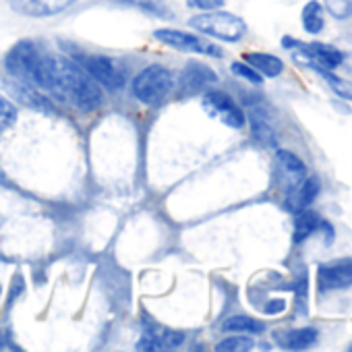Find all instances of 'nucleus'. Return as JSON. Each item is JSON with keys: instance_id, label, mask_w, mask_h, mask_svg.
I'll return each mask as SVG.
<instances>
[{"instance_id": "2", "label": "nucleus", "mask_w": 352, "mask_h": 352, "mask_svg": "<svg viewBox=\"0 0 352 352\" xmlns=\"http://www.w3.org/2000/svg\"><path fill=\"white\" fill-rule=\"evenodd\" d=\"M189 25L197 30L199 34H206L222 42H239L247 34V23L239 15H232L226 11H208V13L195 15L189 19Z\"/></svg>"}, {"instance_id": "18", "label": "nucleus", "mask_w": 352, "mask_h": 352, "mask_svg": "<svg viewBox=\"0 0 352 352\" xmlns=\"http://www.w3.org/2000/svg\"><path fill=\"white\" fill-rule=\"evenodd\" d=\"M319 224H321V218H319V214H317L315 210H309V208L300 210V212L296 214V220H294L292 241H294L296 245H300L302 241H307V239L319 228Z\"/></svg>"}, {"instance_id": "21", "label": "nucleus", "mask_w": 352, "mask_h": 352, "mask_svg": "<svg viewBox=\"0 0 352 352\" xmlns=\"http://www.w3.org/2000/svg\"><path fill=\"white\" fill-rule=\"evenodd\" d=\"M309 69H313L317 75H321V77L329 83V87L333 89V94H336L338 98H342V100H350V102H352V81L342 79V77H338V75H333L331 71L321 69V67H309Z\"/></svg>"}, {"instance_id": "13", "label": "nucleus", "mask_w": 352, "mask_h": 352, "mask_svg": "<svg viewBox=\"0 0 352 352\" xmlns=\"http://www.w3.org/2000/svg\"><path fill=\"white\" fill-rule=\"evenodd\" d=\"M319 338L315 327H296V329H276L274 340L284 350H305L313 346Z\"/></svg>"}, {"instance_id": "5", "label": "nucleus", "mask_w": 352, "mask_h": 352, "mask_svg": "<svg viewBox=\"0 0 352 352\" xmlns=\"http://www.w3.org/2000/svg\"><path fill=\"white\" fill-rule=\"evenodd\" d=\"M42 52L38 50V46L34 44V42H19V44H15L11 50H9V54H7V58H5V67H7V71L15 77V79H19V81H23V83H34V75H36V71H38V65H40V60H42Z\"/></svg>"}, {"instance_id": "23", "label": "nucleus", "mask_w": 352, "mask_h": 352, "mask_svg": "<svg viewBox=\"0 0 352 352\" xmlns=\"http://www.w3.org/2000/svg\"><path fill=\"white\" fill-rule=\"evenodd\" d=\"M253 340L249 336H232V338H226L222 340L216 350L220 352H247V350H253Z\"/></svg>"}, {"instance_id": "22", "label": "nucleus", "mask_w": 352, "mask_h": 352, "mask_svg": "<svg viewBox=\"0 0 352 352\" xmlns=\"http://www.w3.org/2000/svg\"><path fill=\"white\" fill-rule=\"evenodd\" d=\"M224 331H241V333H261L265 329V325L253 317H245V315H236L230 317L222 323Z\"/></svg>"}, {"instance_id": "17", "label": "nucleus", "mask_w": 352, "mask_h": 352, "mask_svg": "<svg viewBox=\"0 0 352 352\" xmlns=\"http://www.w3.org/2000/svg\"><path fill=\"white\" fill-rule=\"evenodd\" d=\"M245 60H247V65H251L259 75L270 77V79L282 75V71H284V63H282L278 56L267 54V52H249V54H245Z\"/></svg>"}, {"instance_id": "27", "label": "nucleus", "mask_w": 352, "mask_h": 352, "mask_svg": "<svg viewBox=\"0 0 352 352\" xmlns=\"http://www.w3.org/2000/svg\"><path fill=\"white\" fill-rule=\"evenodd\" d=\"M226 0H187V5L195 11H218L224 7Z\"/></svg>"}, {"instance_id": "1", "label": "nucleus", "mask_w": 352, "mask_h": 352, "mask_svg": "<svg viewBox=\"0 0 352 352\" xmlns=\"http://www.w3.org/2000/svg\"><path fill=\"white\" fill-rule=\"evenodd\" d=\"M32 85L71 102L81 112H94L102 104V87L85 69L63 56H42Z\"/></svg>"}, {"instance_id": "15", "label": "nucleus", "mask_w": 352, "mask_h": 352, "mask_svg": "<svg viewBox=\"0 0 352 352\" xmlns=\"http://www.w3.org/2000/svg\"><path fill=\"white\" fill-rule=\"evenodd\" d=\"M216 81H218L216 73L208 65H201V63H189L183 69V77H181V85L189 94H197Z\"/></svg>"}, {"instance_id": "19", "label": "nucleus", "mask_w": 352, "mask_h": 352, "mask_svg": "<svg viewBox=\"0 0 352 352\" xmlns=\"http://www.w3.org/2000/svg\"><path fill=\"white\" fill-rule=\"evenodd\" d=\"M300 19H302V28H305V32H307V34L317 36V34H321V32H323L325 17H323V7L317 3V0H311V3H307V5H305Z\"/></svg>"}, {"instance_id": "29", "label": "nucleus", "mask_w": 352, "mask_h": 352, "mask_svg": "<svg viewBox=\"0 0 352 352\" xmlns=\"http://www.w3.org/2000/svg\"><path fill=\"white\" fill-rule=\"evenodd\" d=\"M0 346H3V336H0Z\"/></svg>"}, {"instance_id": "12", "label": "nucleus", "mask_w": 352, "mask_h": 352, "mask_svg": "<svg viewBox=\"0 0 352 352\" xmlns=\"http://www.w3.org/2000/svg\"><path fill=\"white\" fill-rule=\"evenodd\" d=\"M183 342H185V333L153 325L145 331V336L137 344V350H172L179 348Z\"/></svg>"}, {"instance_id": "28", "label": "nucleus", "mask_w": 352, "mask_h": 352, "mask_svg": "<svg viewBox=\"0 0 352 352\" xmlns=\"http://www.w3.org/2000/svg\"><path fill=\"white\" fill-rule=\"evenodd\" d=\"M286 309V300H282V298H278V300H270L267 305H265V313L267 315H276V313H282Z\"/></svg>"}, {"instance_id": "26", "label": "nucleus", "mask_w": 352, "mask_h": 352, "mask_svg": "<svg viewBox=\"0 0 352 352\" xmlns=\"http://www.w3.org/2000/svg\"><path fill=\"white\" fill-rule=\"evenodd\" d=\"M230 71H232L236 77H241V79H245V81H251V83H255V85H261V83H263V77H261L251 65H247V63H232V65H230Z\"/></svg>"}, {"instance_id": "16", "label": "nucleus", "mask_w": 352, "mask_h": 352, "mask_svg": "<svg viewBox=\"0 0 352 352\" xmlns=\"http://www.w3.org/2000/svg\"><path fill=\"white\" fill-rule=\"evenodd\" d=\"M9 91H11L23 106H28V108L42 110V112H52V110H54V108H52V102H50L44 94H38L36 87L30 85V83H23V81L11 83V85H9Z\"/></svg>"}, {"instance_id": "25", "label": "nucleus", "mask_w": 352, "mask_h": 352, "mask_svg": "<svg viewBox=\"0 0 352 352\" xmlns=\"http://www.w3.org/2000/svg\"><path fill=\"white\" fill-rule=\"evenodd\" d=\"M325 11L333 19H350L352 17V0H323Z\"/></svg>"}, {"instance_id": "8", "label": "nucleus", "mask_w": 352, "mask_h": 352, "mask_svg": "<svg viewBox=\"0 0 352 352\" xmlns=\"http://www.w3.org/2000/svg\"><path fill=\"white\" fill-rule=\"evenodd\" d=\"M204 108L210 116L222 120L230 129H243L245 126V114L239 108V104L224 91H208L204 96Z\"/></svg>"}, {"instance_id": "14", "label": "nucleus", "mask_w": 352, "mask_h": 352, "mask_svg": "<svg viewBox=\"0 0 352 352\" xmlns=\"http://www.w3.org/2000/svg\"><path fill=\"white\" fill-rule=\"evenodd\" d=\"M276 162H278V170L284 174V181H286L288 191H290V189H294L298 183H302V181H305L307 168H305L302 160H300L296 153H292V151H288V149H278V153H276Z\"/></svg>"}, {"instance_id": "11", "label": "nucleus", "mask_w": 352, "mask_h": 352, "mask_svg": "<svg viewBox=\"0 0 352 352\" xmlns=\"http://www.w3.org/2000/svg\"><path fill=\"white\" fill-rule=\"evenodd\" d=\"M319 193H321L319 176H305L302 183H298L294 189L288 191V195L284 199V210L290 214H298L300 210L309 208L317 199Z\"/></svg>"}, {"instance_id": "9", "label": "nucleus", "mask_w": 352, "mask_h": 352, "mask_svg": "<svg viewBox=\"0 0 352 352\" xmlns=\"http://www.w3.org/2000/svg\"><path fill=\"white\" fill-rule=\"evenodd\" d=\"M317 286L321 292L350 288L352 286V257L321 263L317 270Z\"/></svg>"}, {"instance_id": "20", "label": "nucleus", "mask_w": 352, "mask_h": 352, "mask_svg": "<svg viewBox=\"0 0 352 352\" xmlns=\"http://www.w3.org/2000/svg\"><path fill=\"white\" fill-rule=\"evenodd\" d=\"M251 131L253 137L263 143V145H276V131L274 126L267 122V118L259 112H251Z\"/></svg>"}, {"instance_id": "4", "label": "nucleus", "mask_w": 352, "mask_h": 352, "mask_svg": "<svg viewBox=\"0 0 352 352\" xmlns=\"http://www.w3.org/2000/svg\"><path fill=\"white\" fill-rule=\"evenodd\" d=\"M172 85H174L172 73L166 67L151 65V67L143 69L135 77V81H133V94H135V98L139 102L151 106V104L162 102L170 94Z\"/></svg>"}, {"instance_id": "3", "label": "nucleus", "mask_w": 352, "mask_h": 352, "mask_svg": "<svg viewBox=\"0 0 352 352\" xmlns=\"http://www.w3.org/2000/svg\"><path fill=\"white\" fill-rule=\"evenodd\" d=\"M282 46L286 50H292L294 58L298 63L307 65V67H321V69L333 71L344 63V52L338 50L336 46H329V44H323V42L307 44V42L294 40L290 36H284Z\"/></svg>"}, {"instance_id": "10", "label": "nucleus", "mask_w": 352, "mask_h": 352, "mask_svg": "<svg viewBox=\"0 0 352 352\" xmlns=\"http://www.w3.org/2000/svg\"><path fill=\"white\" fill-rule=\"evenodd\" d=\"M75 0H9V7L23 17H52L67 11Z\"/></svg>"}, {"instance_id": "24", "label": "nucleus", "mask_w": 352, "mask_h": 352, "mask_svg": "<svg viewBox=\"0 0 352 352\" xmlns=\"http://www.w3.org/2000/svg\"><path fill=\"white\" fill-rule=\"evenodd\" d=\"M15 122H17V106L5 96H0V135L7 129H11Z\"/></svg>"}, {"instance_id": "7", "label": "nucleus", "mask_w": 352, "mask_h": 352, "mask_svg": "<svg viewBox=\"0 0 352 352\" xmlns=\"http://www.w3.org/2000/svg\"><path fill=\"white\" fill-rule=\"evenodd\" d=\"M83 69L89 73V77L106 87V89H122L124 85V69L120 63H116L114 58H108V56H89L83 60Z\"/></svg>"}, {"instance_id": "6", "label": "nucleus", "mask_w": 352, "mask_h": 352, "mask_svg": "<svg viewBox=\"0 0 352 352\" xmlns=\"http://www.w3.org/2000/svg\"><path fill=\"white\" fill-rule=\"evenodd\" d=\"M153 38L174 50H181V52H195V54H208V56H222V48H218L216 44H210L208 40L187 34V32H179V30H157L153 34Z\"/></svg>"}]
</instances>
